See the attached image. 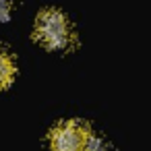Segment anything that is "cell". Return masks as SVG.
Instances as JSON below:
<instances>
[{
  "instance_id": "1",
  "label": "cell",
  "mask_w": 151,
  "mask_h": 151,
  "mask_svg": "<svg viewBox=\"0 0 151 151\" xmlns=\"http://www.w3.org/2000/svg\"><path fill=\"white\" fill-rule=\"evenodd\" d=\"M35 35L44 46H48L52 50H64V48H68V44L73 40L66 17L60 11H54V9L44 11L37 17Z\"/></svg>"
},
{
  "instance_id": "2",
  "label": "cell",
  "mask_w": 151,
  "mask_h": 151,
  "mask_svg": "<svg viewBox=\"0 0 151 151\" xmlns=\"http://www.w3.org/2000/svg\"><path fill=\"white\" fill-rule=\"evenodd\" d=\"M87 134L89 130H85L79 122H66L52 132V149L54 151H83Z\"/></svg>"
},
{
  "instance_id": "3",
  "label": "cell",
  "mask_w": 151,
  "mask_h": 151,
  "mask_svg": "<svg viewBox=\"0 0 151 151\" xmlns=\"http://www.w3.org/2000/svg\"><path fill=\"white\" fill-rule=\"evenodd\" d=\"M13 75H15V66H13L11 56L4 54V52H0V89L6 87L13 81Z\"/></svg>"
},
{
  "instance_id": "4",
  "label": "cell",
  "mask_w": 151,
  "mask_h": 151,
  "mask_svg": "<svg viewBox=\"0 0 151 151\" xmlns=\"http://www.w3.org/2000/svg\"><path fill=\"white\" fill-rule=\"evenodd\" d=\"M83 151H106V141H104L101 137H95V134L89 132L87 139H85Z\"/></svg>"
},
{
  "instance_id": "5",
  "label": "cell",
  "mask_w": 151,
  "mask_h": 151,
  "mask_svg": "<svg viewBox=\"0 0 151 151\" xmlns=\"http://www.w3.org/2000/svg\"><path fill=\"white\" fill-rule=\"evenodd\" d=\"M11 11H13V0H0V23L9 21Z\"/></svg>"
}]
</instances>
